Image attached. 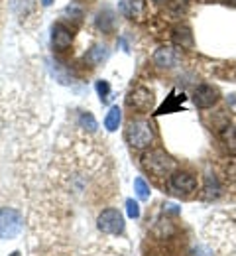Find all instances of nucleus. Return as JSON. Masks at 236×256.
Instances as JSON below:
<instances>
[{
	"label": "nucleus",
	"mask_w": 236,
	"mask_h": 256,
	"mask_svg": "<svg viewBox=\"0 0 236 256\" xmlns=\"http://www.w3.org/2000/svg\"><path fill=\"white\" fill-rule=\"evenodd\" d=\"M142 166L148 174L156 176V178H166L169 174H173L175 170V160L169 156L166 150L162 148H154L150 152H146L142 156Z\"/></svg>",
	"instance_id": "f257e3e1"
},
{
	"label": "nucleus",
	"mask_w": 236,
	"mask_h": 256,
	"mask_svg": "<svg viewBox=\"0 0 236 256\" xmlns=\"http://www.w3.org/2000/svg\"><path fill=\"white\" fill-rule=\"evenodd\" d=\"M24 228V219L22 215L12 209V207H2L0 209V238L10 240L16 238Z\"/></svg>",
	"instance_id": "f03ea898"
},
{
	"label": "nucleus",
	"mask_w": 236,
	"mask_h": 256,
	"mask_svg": "<svg viewBox=\"0 0 236 256\" xmlns=\"http://www.w3.org/2000/svg\"><path fill=\"white\" fill-rule=\"evenodd\" d=\"M126 140L134 148H146L154 140V130L148 120H132L126 128Z\"/></svg>",
	"instance_id": "7ed1b4c3"
},
{
	"label": "nucleus",
	"mask_w": 236,
	"mask_h": 256,
	"mask_svg": "<svg viewBox=\"0 0 236 256\" xmlns=\"http://www.w3.org/2000/svg\"><path fill=\"white\" fill-rule=\"evenodd\" d=\"M97 224L104 234H120L124 230V217L116 209H104L97 219Z\"/></svg>",
	"instance_id": "20e7f679"
},
{
	"label": "nucleus",
	"mask_w": 236,
	"mask_h": 256,
	"mask_svg": "<svg viewBox=\"0 0 236 256\" xmlns=\"http://www.w3.org/2000/svg\"><path fill=\"white\" fill-rule=\"evenodd\" d=\"M169 188L179 195H189L197 190V180L189 172H175L169 178Z\"/></svg>",
	"instance_id": "39448f33"
},
{
	"label": "nucleus",
	"mask_w": 236,
	"mask_h": 256,
	"mask_svg": "<svg viewBox=\"0 0 236 256\" xmlns=\"http://www.w3.org/2000/svg\"><path fill=\"white\" fill-rule=\"evenodd\" d=\"M126 102L130 108L140 110V112H146L154 106V93L146 87H136L130 95L126 96Z\"/></svg>",
	"instance_id": "423d86ee"
},
{
	"label": "nucleus",
	"mask_w": 236,
	"mask_h": 256,
	"mask_svg": "<svg viewBox=\"0 0 236 256\" xmlns=\"http://www.w3.org/2000/svg\"><path fill=\"white\" fill-rule=\"evenodd\" d=\"M217 100H219V91L215 87H211V85H201L193 93V102L199 108H211Z\"/></svg>",
	"instance_id": "0eeeda50"
},
{
	"label": "nucleus",
	"mask_w": 236,
	"mask_h": 256,
	"mask_svg": "<svg viewBox=\"0 0 236 256\" xmlns=\"http://www.w3.org/2000/svg\"><path fill=\"white\" fill-rule=\"evenodd\" d=\"M179 62H181V52L175 48H169V46L156 50V54H154V64L158 67H175Z\"/></svg>",
	"instance_id": "6e6552de"
},
{
	"label": "nucleus",
	"mask_w": 236,
	"mask_h": 256,
	"mask_svg": "<svg viewBox=\"0 0 236 256\" xmlns=\"http://www.w3.org/2000/svg\"><path fill=\"white\" fill-rule=\"evenodd\" d=\"M51 42H53V48H55V50L63 52V50H67L69 46L73 44V32L69 30L65 24L57 22V24H53V28H51Z\"/></svg>",
	"instance_id": "1a4fd4ad"
},
{
	"label": "nucleus",
	"mask_w": 236,
	"mask_h": 256,
	"mask_svg": "<svg viewBox=\"0 0 236 256\" xmlns=\"http://www.w3.org/2000/svg\"><path fill=\"white\" fill-rule=\"evenodd\" d=\"M120 12L130 20H142L146 14V0H120Z\"/></svg>",
	"instance_id": "9d476101"
},
{
	"label": "nucleus",
	"mask_w": 236,
	"mask_h": 256,
	"mask_svg": "<svg viewBox=\"0 0 236 256\" xmlns=\"http://www.w3.org/2000/svg\"><path fill=\"white\" fill-rule=\"evenodd\" d=\"M173 42L181 48H193V34L187 26H177L173 30Z\"/></svg>",
	"instance_id": "9b49d317"
},
{
	"label": "nucleus",
	"mask_w": 236,
	"mask_h": 256,
	"mask_svg": "<svg viewBox=\"0 0 236 256\" xmlns=\"http://www.w3.org/2000/svg\"><path fill=\"white\" fill-rule=\"evenodd\" d=\"M120 122H122V110L118 106H110V110L104 116V128L108 132H114V130H118Z\"/></svg>",
	"instance_id": "f8f14e48"
},
{
	"label": "nucleus",
	"mask_w": 236,
	"mask_h": 256,
	"mask_svg": "<svg viewBox=\"0 0 236 256\" xmlns=\"http://www.w3.org/2000/svg\"><path fill=\"white\" fill-rule=\"evenodd\" d=\"M221 140H223V146L231 152L236 154V126H227L221 132Z\"/></svg>",
	"instance_id": "ddd939ff"
},
{
	"label": "nucleus",
	"mask_w": 236,
	"mask_h": 256,
	"mask_svg": "<svg viewBox=\"0 0 236 256\" xmlns=\"http://www.w3.org/2000/svg\"><path fill=\"white\" fill-rule=\"evenodd\" d=\"M134 192L138 195V199H142V201L150 199V188H148V184L142 178H136L134 180Z\"/></svg>",
	"instance_id": "4468645a"
},
{
	"label": "nucleus",
	"mask_w": 236,
	"mask_h": 256,
	"mask_svg": "<svg viewBox=\"0 0 236 256\" xmlns=\"http://www.w3.org/2000/svg\"><path fill=\"white\" fill-rule=\"evenodd\" d=\"M104 58H106V48H102V46H95V48L89 52V56H87V60L95 65L101 64Z\"/></svg>",
	"instance_id": "2eb2a0df"
},
{
	"label": "nucleus",
	"mask_w": 236,
	"mask_h": 256,
	"mask_svg": "<svg viewBox=\"0 0 236 256\" xmlns=\"http://www.w3.org/2000/svg\"><path fill=\"white\" fill-rule=\"evenodd\" d=\"M79 122H81V126L87 128V130H97V120H95V116L91 112H83Z\"/></svg>",
	"instance_id": "dca6fc26"
},
{
	"label": "nucleus",
	"mask_w": 236,
	"mask_h": 256,
	"mask_svg": "<svg viewBox=\"0 0 236 256\" xmlns=\"http://www.w3.org/2000/svg\"><path fill=\"white\" fill-rule=\"evenodd\" d=\"M205 199H213L219 195V186L215 182V178H207V188H205Z\"/></svg>",
	"instance_id": "f3484780"
},
{
	"label": "nucleus",
	"mask_w": 236,
	"mask_h": 256,
	"mask_svg": "<svg viewBox=\"0 0 236 256\" xmlns=\"http://www.w3.org/2000/svg\"><path fill=\"white\" fill-rule=\"evenodd\" d=\"M97 93L101 95V100H108L110 98V85L106 81H97Z\"/></svg>",
	"instance_id": "a211bd4d"
},
{
	"label": "nucleus",
	"mask_w": 236,
	"mask_h": 256,
	"mask_svg": "<svg viewBox=\"0 0 236 256\" xmlns=\"http://www.w3.org/2000/svg\"><path fill=\"white\" fill-rule=\"evenodd\" d=\"M126 211H128V217L130 219H138L140 217V205L136 203L134 199H128L126 201Z\"/></svg>",
	"instance_id": "6ab92c4d"
},
{
	"label": "nucleus",
	"mask_w": 236,
	"mask_h": 256,
	"mask_svg": "<svg viewBox=\"0 0 236 256\" xmlns=\"http://www.w3.org/2000/svg\"><path fill=\"white\" fill-rule=\"evenodd\" d=\"M41 2H43V6H49V4L53 2V0H41Z\"/></svg>",
	"instance_id": "aec40b11"
},
{
	"label": "nucleus",
	"mask_w": 236,
	"mask_h": 256,
	"mask_svg": "<svg viewBox=\"0 0 236 256\" xmlns=\"http://www.w3.org/2000/svg\"><path fill=\"white\" fill-rule=\"evenodd\" d=\"M227 2H229V4H236V0H227Z\"/></svg>",
	"instance_id": "412c9836"
},
{
	"label": "nucleus",
	"mask_w": 236,
	"mask_h": 256,
	"mask_svg": "<svg viewBox=\"0 0 236 256\" xmlns=\"http://www.w3.org/2000/svg\"><path fill=\"white\" fill-rule=\"evenodd\" d=\"M10 256H20V252H12Z\"/></svg>",
	"instance_id": "4be33fe9"
}]
</instances>
